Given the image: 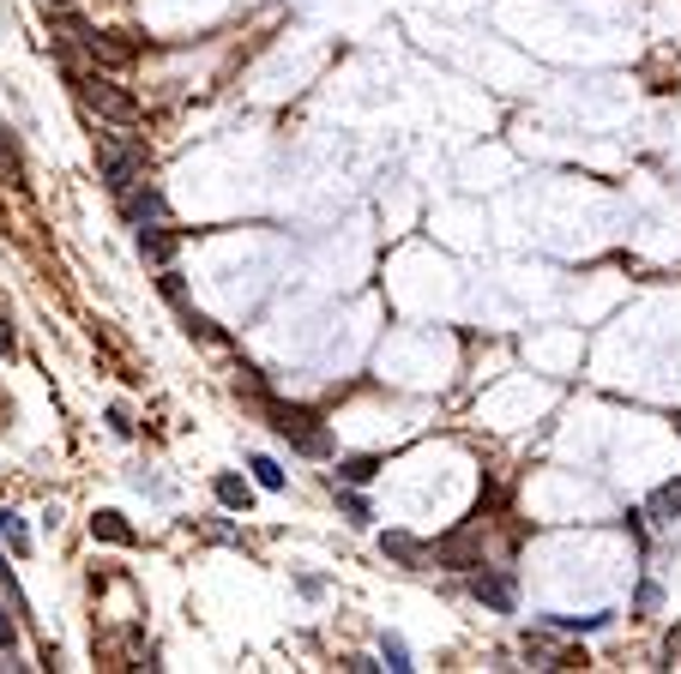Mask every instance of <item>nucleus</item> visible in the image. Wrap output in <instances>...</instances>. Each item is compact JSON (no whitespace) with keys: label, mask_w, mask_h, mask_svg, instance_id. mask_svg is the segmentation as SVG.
<instances>
[{"label":"nucleus","mask_w":681,"mask_h":674,"mask_svg":"<svg viewBox=\"0 0 681 674\" xmlns=\"http://www.w3.org/2000/svg\"><path fill=\"white\" fill-rule=\"evenodd\" d=\"M248 403L272 422V434H284L289 446H296L301 458H332V434H326V422H320L314 410H301V403H284V398H272L265 386H248Z\"/></svg>","instance_id":"f257e3e1"},{"label":"nucleus","mask_w":681,"mask_h":674,"mask_svg":"<svg viewBox=\"0 0 681 674\" xmlns=\"http://www.w3.org/2000/svg\"><path fill=\"white\" fill-rule=\"evenodd\" d=\"M79 103L91 109V115H103V121H115V127H133L139 121V97L133 91H121L115 78H79Z\"/></svg>","instance_id":"f03ea898"},{"label":"nucleus","mask_w":681,"mask_h":674,"mask_svg":"<svg viewBox=\"0 0 681 674\" xmlns=\"http://www.w3.org/2000/svg\"><path fill=\"white\" fill-rule=\"evenodd\" d=\"M483 524H488V519L476 512L471 524H459L453 536H441L429 554L441 560V566H453V572H476V566H483Z\"/></svg>","instance_id":"7ed1b4c3"},{"label":"nucleus","mask_w":681,"mask_h":674,"mask_svg":"<svg viewBox=\"0 0 681 674\" xmlns=\"http://www.w3.org/2000/svg\"><path fill=\"white\" fill-rule=\"evenodd\" d=\"M139 163H145V151H139L133 139L121 145V139H109V133L97 139V168H103V187H109V194H121V187L139 182Z\"/></svg>","instance_id":"20e7f679"},{"label":"nucleus","mask_w":681,"mask_h":674,"mask_svg":"<svg viewBox=\"0 0 681 674\" xmlns=\"http://www.w3.org/2000/svg\"><path fill=\"white\" fill-rule=\"evenodd\" d=\"M471 597L483 602V609H495V614H512L519 584H512V572H471Z\"/></svg>","instance_id":"39448f33"},{"label":"nucleus","mask_w":681,"mask_h":674,"mask_svg":"<svg viewBox=\"0 0 681 674\" xmlns=\"http://www.w3.org/2000/svg\"><path fill=\"white\" fill-rule=\"evenodd\" d=\"M121 211H127V223H151V217H163V194L151 182H133V187H121Z\"/></svg>","instance_id":"423d86ee"},{"label":"nucleus","mask_w":681,"mask_h":674,"mask_svg":"<svg viewBox=\"0 0 681 674\" xmlns=\"http://www.w3.org/2000/svg\"><path fill=\"white\" fill-rule=\"evenodd\" d=\"M133 241H139L145 260H158V265H170V260H175V229H163V217L139 223V235H133Z\"/></svg>","instance_id":"0eeeda50"},{"label":"nucleus","mask_w":681,"mask_h":674,"mask_svg":"<svg viewBox=\"0 0 681 674\" xmlns=\"http://www.w3.org/2000/svg\"><path fill=\"white\" fill-rule=\"evenodd\" d=\"M645 519H657V524H676L681 519V476L657 482V488L645 494Z\"/></svg>","instance_id":"6e6552de"},{"label":"nucleus","mask_w":681,"mask_h":674,"mask_svg":"<svg viewBox=\"0 0 681 674\" xmlns=\"http://www.w3.org/2000/svg\"><path fill=\"white\" fill-rule=\"evenodd\" d=\"M91 536H97V542H115V548H133V542H139V531H133L121 512H97V519H91Z\"/></svg>","instance_id":"1a4fd4ad"},{"label":"nucleus","mask_w":681,"mask_h":674,"mask_svg":"<svg viewBox=\"0 0 681 674\" xmlns=\"http://www.w3.org/2000/svg\"><path fill=\"white\" fill-rule=\"evenodd\" d=\"M211 494H218L223 512H248V506H253V488L242 476H218V482H211Z\"/></svg>","instance_id":"9d476101"},{"label":"nucleus","mask_w":681,"mask_h":674,"mask_svg":"<svg viewBox=\"0 0 681 674\" xmlns=\"http://www.w3.org/2000/svg\"><path fill=\"white\" fill-rule=\"evenodd\" d=\"M381 554H393L398 566H422L429 560V548L417 542V536H405V531H393V536H381Z\"/></svg>","instance_id":"9b49d317"},{"label":"nucleus","mask_w":681,"mask_h":674,"mask_svg":"<svg viewBox=\"0 0 681 674\" xmlns=\"http://www.w3.org/2000/svg\"><path fill=\"white\" fill-rule=\"evenodd\" d=\"M0 536H7V548H13L18 560L30 554V531H25V519H18V512H0Z\"/></svg>","instance_id":"f8f14e48"},{"label":"nucleus","mask_w":681,"mask_h":674,"mask_svg":"<svg viewBox=\"0 0 681 674\" xmlns=\"http://www.w3.org/2000/svg\"><path fill=\"white\" fill-rule=\"evenodd\" d=\"M381 657H386V669H393V674L417 669V662H410V645H405L398 633H386V638H381Z\"/></svg>","instance_id":"ddd939ff"},{"label":"nucleus","mask_w":681,"mask_h":674,"mask_svg":"<svg viewBox=\"0 0 681 674\" xmlns=\"http://www.w3.org/2000/svg\"><path fill=\"white\" fill-rule=\"evenodd\" d=\"M374 470H381L374 458H344V464L332 470V482H374Z\"/></svg>","instance_id":"4468645a"},{"label":"nucleus","mask_w":681,"mask_h":674,"mask_svg":"<svg viewBox=\"0 0 681 674\" xmlns=\"http://www.w3.org/2000/svg\"><path fill=\"white\" fill-rule=\"evenodd\" d=\"M248 470H253V482H260L265 494H277V488H284V470H277L272 458H248Z\"/></svg>","instance_id":"2eb2a0df"},{"label":"nucleus","mask_w":681,"mask_h":674,"mask_svg":"<svg viewBox=\"0 0 681 674\" xmlns=\"http://www.w3.org/2000/svg\"><path fill=\"white\" fill-rule=\"evenodd\" d=\"M609 626V614H579V621H555V633H597Z\"/></svg>","instance_id":"dca6fc26"},{"label":"nucleus","mask_w":681,"mask_h":674,"mask_svg":"<svg viewBox=\"0 0 681 674\" xmlns=\"http://www.w3.org/2000/svg\"><path fill=\"white\" fill-rule=\"evenodd\" d=\"M338 506H344V519H350V524H368V500H362V494H338Z\"/></svg>","instance_id":"f3484780"},{"label":"nucleus","mask_w":681,"mask_h":674,"mask_svg":"<svg viewBox=\"0 0 681 674\" xmlns=\"http://www.w3.org/2000/svg\"><path fill=\"white\" fill-rule=\"evenodd\" d=\"M633 609H640V614H652V609H657V584H640V597H633Z\"/></svg>","instance_id":"a211bd4d"},{"label":"nucleus","mask_w":681,"mask_h":674,"mask_svg":"<svg viewBox=\"0 0 681 674\" xmlns=\"http://www.w3.org/2000/svg\"><path fill=\"white\" fill-rule=\"evenodd\" d=\"M344 669H350V674H374V669H386V662H374V657H344Z\"/></svg>","instance_id":"6ab92c4d"},{"label":"nucleus","mask_w":681,"mask_h":674,"mask_svg":"<svg viewBox=\"0 0 681 674\" xmlns=\"http://www.w3.org/2000/svg\"><path fill=\"white\" fill-rule=\"evenodd\" d=\"M18 638H13V621H7V609H0V650H13Z\"/></svg>","instance_id":"aec40b11"},{"label":"nucleus","mask_w":681,"mask_h":674,"mask_svg":"<svg viewBox=\"0 0 681 674\" xmlns=\"http://www.w3.org/2000/svg\"><path fill=\"white\" fill-rule=\"evenodd\" d=\"M0 355H13V325L0 320Z\"/></svg>","instance_id":"412c9836"},{"label":"nucleus","mask_w":681,"mask_h":674,"mask_svg":"<svg viewBox=\"0 0 681 674\" xmlns=\"http://www.w3.org/2000/svg\"><path fill=\"white\" fill-rule=\"evenodd\" d=\"M42 7H73V0H42Z\"/></svg>","instance_id":"4be33fe9"},{"label":"nucleus","mask_w":681,"mask_h":674,"mask_svg":"<svg viewBox=\"0 0 681 674\" xmlns=\"http://www.w3.org/2000/svg\"><path fill=\"white\" fill-rule=\"evenodd\" d=\"M676 434H681V415H676Z\"/></svg>","instance_id":"5701e85b"}]
</instances>
